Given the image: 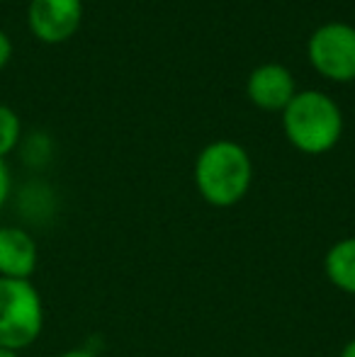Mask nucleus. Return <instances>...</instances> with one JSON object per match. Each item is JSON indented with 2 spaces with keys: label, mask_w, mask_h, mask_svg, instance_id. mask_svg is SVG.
<instances>
[{
  "label": "nucleus",
  "mask_w": 355,
  "mask_h": 357,
  "mask_svg": "<svg viewBox=\"0 0 355 357\" xmlns=\"http://www.w3.org/2000/svg\"><path fill=\"white\" fill-rule=\"evenodd\" d=\"M59 357H98L95 353H90L86 348H73V350H66V353H61Z\"/></svg>",
  "instance_id": "nucleus-12"
},
{
  "label": "nucleus",
  "mask_w": 355,
  "mask_h": 357,
  "mask_svg": "<svg viewBox=\"0 0 355 357\" xmlns=\"http://www.w3.org/2000/svg\"><path fill=\"white\" fill-rule=\"evenodd\" d=\"M39 265V248L32 234L20 226H0V278L29 280Z\"/></svg>",
  "instance_id": "nucleus-7"
},
{
  "label": "nucleus",
  "mask_w": 355,
  "mask_h": 357,
  "mask_svg": "<svg viewBox=\"0 0 355 357\" xmlns=\"http://www.w3.org/2000/svg\"><path fill=\"white\" fill-rule=\"evenodd\" d=\"M192 180L197 195L209 207H236L251 190L253 160L239 142L217 139L197 153Z\"/></svg>",
  "instance_id": "nucleus-1"
},
{
  "label": "nucleus",
  "mask_w": 355,
  "mask_h": 357,
  "mask_svg": "<svg viewBox=\"0 0 355 357\" xmlns=\"http://www.w3.org/2000/svg\"><path fill=\"white\" fill-rule=\"evenodd\" d=\"M326 280L343 294L355 296V236L336 241L324 258Z\"/></svg>",
  "instance_id": "nucleus-8"
},
{
  "label": "nucleus",
  "mask_w": 355,
  "mask_h": 357,
  "mask_svg": "<svg viewBox=\"0 0 355 357\" xmlns=\"http://www.w3.org/2000/svg\"><path fill=\"white\" fill-rule=\"evenodd\" d=\"M0 357H20V353H15V350H5V348H0Z\"/></svg>",
  "instance_id": "nucleus-14"
},
{
  "label": "nucleus",
  "mask_w": 355,
  "mask_h": 357,
  "mask_svg": "<svg viewBox=\"0 0 355 357\" xmlns=\"http://www.w3.org/2000/svg\"><path fill=\"white\" fill-rule=\"evenodd\" d=\"M22 139L20 114L10 105H0V160H5Z\"/></svg>",
  "instance_id": "nucleus-9"
},
{
  "label": "nucleus",
  "mask_w": 355,
  "mask_h": 357,
  "mask_svg": "<svg viewBox=\"0 0 355 357\" xmlns=\"http://www.w3.org/2000/svg\"><path fill=\"white\" fill-rule=\"evenodd\" d=\"M83 0H29L27 27L44 44H63L81 29Z\"/></svg>",
  "instance_id": "nucleus-5"
},
{
  "label": "nucleus",
  "mask_w": 355,
  "mask_h": 357,
  "mask_svg": "<svg viewBox=\"0 0 355 357\" xmlns=\"http://www.w3.org/2000/svg\"><path fill=\"white\" fill-rule=\"evenodd\" d=\"M13 39L8 37V32L5 29H0V71H3L5 66L10 63V59H13Z\"/></svg>",
  "instance_id": "nucleus-11"
},
{
  "label": "nucleus",
  "mask_w": 355,
  "mask_h": 357,
  "mask_svg": "<svg viewBox=\"0 0 355 357\" xmlns=\"http://www.w3.org/2000/svg\"><path fill=\"white\" fill-rule=\"evenodd\" d=\"M338 357H355V338H351L346 345H343V350H341V355H338Z\"/></svg>",
  "instance_id": "nucleus-13"
},
{
  "label": "nucleus",
  "mask_w": 355,
  "mask_h": 357,
  "mask_svg": "<svg viewBox=\"0 0 355 357\" xmlns=\"http://www.w3.org/2000/svg\"><path fill=\"white\" fill-rule=\"evenodd\" d=\"M10 190H13V178H10V168L5 160H0V209L5 207L10 197Z\"/></svg>",
  "instance_id": "nucleus-10"
},
{
  "label": "nucleus",
  "mask_w": 355,
  "mask_h": 357,
  "mask_svg": "<svg viewBox=\"0 0 355 357\" xmlns=\"http://www.w3.org/2000/svg\"><path fill=\"white\" fill-rule=\"evenodd\" d=\"M280 114L285 137L299 153H328L343 137L341 107L331 95L319 90H297Z\"/></svg>",
  "instance_id": "nucleus-2"
},
{
  "label": "nucleus",
  "mask_w": 355,
  "mask_h": 357,
  "mask_svg": "<svg viewBox=\"0 0 355 357\" xmlns=\"http://www.w3.org/2000/svg\"><path fill=\"white\" fill-rule=\"evenodd\" d=\"M307 59L331 83L355 80V27L348 22L319 24L307 42Z\"/></svg>",
  "instance_id": "nucleus-4"
},
{
  "label": "nucleus",
  "mask_w": 355,
  "mask_h": 357,
  "mask_svg": "<svg viewBox=\"0 0 355 357\" xmlns=\"http://www.w3.org/2000/svg\"><path fill=\"white\" fill-rule=\"evenodd\" d=\"M44 301L32 280L0 278V348L22 353L44 331Z\"/></svg>",
  "instance_id": "nucleus-3"
},
{
  "label": "nucleus",
  "mask_w": 355,
  "mask_h": 357,
  "mask_svg": "<svg viewBox=\"0 0 355 357\" xmlns=\"http://www.w3.org/2000/svg\"><path fill=\"white\" fill-rule=\"evenodd\" d=\"M248 100L263 112H282L297 95L294 75L282 63H261L246 80Z\"/></svg>",
  "instance_id": "nucleus-6"
}]
</instances>
